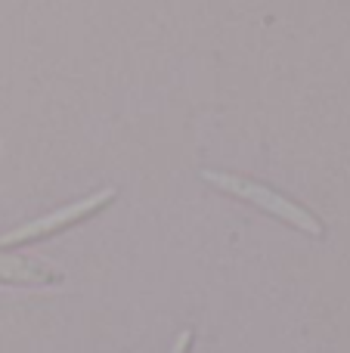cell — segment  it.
I'll list each match as a JSON object with an SVG mask.
<instances>
[{"label":"cell","instance_id":"2","mask_svg":"<svg viewBox=\"0 0 350 353\" xmlns=\"http://www.w3.org/2000/svg\"><path fill=\"white\" fill-rule=\"evenodd\" d=\"M115 195H118L115 186H105L103 192H93V195H87V199L72 201V205L59 208V211H53V214H43V217H37V220H28V223L16 226L12 232L0 236V251L10 248V245H25V242H34V239H43V236H53V232L68 230V226L87 220L90 214H96L99 208L112 205Z\"/></svg>","mask_w":350,"mask_h":353},{"label":"cell","instance_id":"3","mask_svg":"<svg viewBox=\"0 0 350 353\" xmlns=\"http://www.w3.org/2000/svg\"><path fill=\"white\" fill-rule=\"evenodd\" d=\"M0 282H16V285H50L62 282V270L50 267L34 257H19L0 251Z\"/></svg>","mask_w":350,"mask_h":353},{"label":"cell","instance_id":"4","mask_svg":"<svg viewBox=\"0 0 350 353\" xmlns=\"http://www.w3.org/2000/svg\"><path fill=\"white\" fill-rule=\"evenodd\" d=\"M189 347H192V329H186V332H180V338L174 341L171 353H189Z\"/></svg>","mask_w":350,"mask_h":353},{"label":"cell","instance_id":"1","mask_svg":"<svg viewBox=\"0 0 350 353\" xmlns=\"http://www.w3.org/2000/svg\"><path fill=\"white\" fill-rule=\"evenodd\" d=\"M202 176L211 186L223 189V192L236 195V199H242V201H251L260 211L273 214L276 220H285L289 226L307 232V236H316V239L326 236V226H322V220L316 217L313 211H307L304 205H298L295 199L282 195L279 189L267 186V183L248 180V176H239V174H223V171H202Z\"/></svg>","mask_w":350,"mask_h":353}]
</instances>
